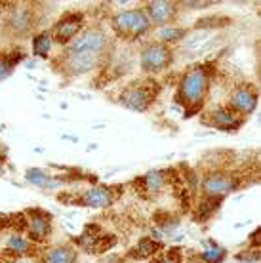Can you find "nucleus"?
<instances>
[{
	"label": "nucleus",
	"mask_w": 261,
	"mask_h": 263,
	"mask_svg": "<svg viewBox=\"0 0 261 263\" xmlns=\"http://www.w3.org/2000/svg\"><path fill=\"white\" fill-rule=\"evenodd\" d=\"M118 195H120V185H96L77 195L72 198V204H79L84 208H109L117 202Z\"/></svg>",
	"instance_id": "6"
},
{
	"label": "nucleus",
	"mask_w": 261,
	"mask_h": 263,
	"mask_svg": "<svg viewBox=\"0 0 261 263\" xmlns=\"http://www.w3.org/2000/svg\"><path fill=\"white\" fill-rule=\"evenodd\" d=\"M10 31L15 34H27L33 31L34 27V20H33V12L31 10H17V12L13 13L12 17H10Z\"/></svg>",
	"instance_id": "15"
},
{
	"label": "nucleus",
	"mask_w": 261,
	"mask_h": 263,
	"mask_svg": "<svg viewBox=\"0 0 261 263\" xmlns=\"http://www.w3.org/2000/svg\"><path fill=\"white\" fill-rule=\"evenodd\" d=\"M147 17H149L151 25L157 27H168L176 21L177 13H179V6L177 2H164V0H157V2H149L143 8Z\"/></svg>",
	"instance_id": "9"
},
{
	"label": "nucleus",
	"mask_w": 261,
	"mask_h": 263,
	"mask_svg": "<svg viewBox=\"0 0 261 263\" xmlns=\"http://www.w3.org/2000/svg\"><path fill=\"white\" fill-rule=\"evenodd\" d=\"M183 34H185V31H181V29L164 27V29H160V33H158V42H162V44H168V42H172V40L181 39Z\"/></svg>",
	"instance_id": "21"
},
{
	"label": "nucleus",
	"mask_w": 261,
	"mask_h": 263,
	"mask_svg": "<svg viewBox=\"0 0 261 263\" xmlns=\"http://www.w3.org/2000/svg\"><path fill=\"white\" fill-rule=\"evenodd\" d=\"M25 233L31 242L42 244L46 242L48 238L52 237L53 231V219L52 214L46 210H40V208H33V210L25 212Z\"/></svg>",
	"instance_id": "7"
},
{
	"label": "nucleus",
	"mask_w": 261,
	"mask_h": 263,
	"mask_svg": "<svg viewBox=\"0 0 261 263\" xmlns=\"http://www.w3.org/2000/svg\"><path fill=\"white\" fill-rule=\"evenodd\" d=\"M187 263H204V261H200V259H191V261H187Z\"/></svg>",
	"instance_id": "26"
},
{
	"label": "nucleus",
	"mask_w": 261,
	"mask_h": 263,
	"mask_svg": "<svg viewBox=\"0 0 261 263\" xmlns=\"http://www.w3.org/2000/svg\"><path fill=\"white\" fill-rule=\"evenodd\" d=\"M52 44L53 40L50 36V31H42V33L34 34L33 36V52L40 58H46L50 50H52Z\"/></svg>",
	"instance_id": "18"
},
{
	"label": "nucleus",
	"mask_w": 261,
	"mask_h": 263,
	"mask_svg": "<svg viewBox=\"0 0 261 263\" xmlns=\"http://www.w3.org/2000/svg\"><path fill=\"white\" fill-rule=\"evenodd\" d=\"M2 149H4V147H2V143H0V151H2Z\"/></svg>",
	"instance_id": "28"
},
{
	"label": "nucleus",
	"mask_w": 261,
	"mask_h": 263,
	"mask_svg": "<svg viewBox=\"0 0 261 263\" xmlns=\"http://www.w3.org/2000/svg\"><path fill=\"white\" fill-rule=\"evenodd\" d=\"M151 27L153 25H151V21L143 8L141 10L120 12L111 20L113 33L122 40H137L139 36H143L145 33H149Z\"/></svg>",
	"instance_id": "4"
},
{
	"label": "nucleus",
	"mask_w": 261,
	"mask_h": 263,
	"mask_svg": "<svg viewBox=\"0 0 261 263\" xmlns=\"http://www.w3.org/2000/svg\"><path fill=\"white\" fill-rule=\"evenodd\" d=\"M172 61H174V52L168 44H162L158 40L145 44L141 53H139L141 71L147 74H158V72L166 71L172 65Z\"/></svg>",
	"instance_id": "5"
},
{
	"label": "nucleus",
	"mask_w": 261,
	"mask_h": 263,
	"mask_svg": "<svg viewBox=\"0 0 261 263\" xmlns=\"http://www.w3.org/2000/svg\"><path fill=\"white\" fill-rule=\"evenodd\" d=\"M17 61H20V55H13V53H4V55H0V80L8 79L12 71L15 69L17 65Z\"/></svg>",
	"instance_id": "19"
},
{
	"label": "nucleus",
	"mask_w": 261,
	"mask_h": 263,
	"mask_svg": "<svg viewBox=\"0 0 261 263\" xmlns=\"http://www.w3.org/2000/svg\"><path fill=\"white\" fill-rule=\"evenodd\" d=\"M210 90V69L204 65L191 67L181 77L179 88H177V103L185 111L193 115L202 109L206 96Z\"/></svg>",
	"instance_id": "2"
},
{
	"label": "nucleus",
	"mask_w": 261,
	"mask_h": 263,
	"mask_svg": "<svg viewBox=\"0 0 261 263\" xmlns=\"http://www.w3.org/2000/svg\"><path fill=\"white\" fill-rule=\"evenodd\" d=\"M227 107L233 109L238 117L244 119L246 115H252L255 111V107H257V92L252 86H240V88H236L235 92H233Z\"/></svg>",
	"instance_id": "10"
},
{
	"label": "nucleus",
	"mask_w": 261,
	"mask_h": 263,
	"mask_svg": "<svg viewBox=\"0 0 261 263\" xmlns=\"http://www.w3.org/2000/svg\"><path fill=\"white\" fill-rule=\"evenodd\" d=\"M151 263H183V256L179 248H172L168 252L158 254V257H155Z\"/></svg>",
	"instance_id": "20"
},
{
	"label": "nucleus",
	"mask_w": 261,
	"mask_h": 263,
	"mask_svg": "<svg viewBox=\"0 0 261 263\" xmlns=\"http://www.w3.org/2000/svg\"><path fill=\"white\" fill-rule=\"evenodd\" d=\"M212 124L221 128V130H229V128H238L242 124V117H238L233 109L229 107H217L216 111L212 112Z\"/></svg>",
	"instance_id": "14"
},
{
	"label": "nucleus",
	"mask_w": 261,
	"mask_h": 263,
	"mask_svg": "<svg viewBox=\"0 0 261 263\" xmlns=\"http://www.w3.org/2000/svg\"><path fill=\"white\" fill-rule=\"evenodd\" d=\"M79 261V252L71 244H59L50 250H46L40 257L39 263H77Z\"/></svg>",
	"instance_id": "13"
},
{
	"label": "nucleus",
	"mask_w": 261,
	"mask_h": 263,
	"mask_svg": "<svg viewBox=\"0 0 261 263\" xmlns=\"http://www.w3.org/2000/svg\"><path fill=\"white\" fill-rule=\"evenodd\" d=\"M82 27H84V13H80V12L67 13V15H63V17L52 27L50 36H52L53 42L67 46V44H71L72 40L82 33Z\"/></svg>",
	"instance_id": "8"
},
{
	"label": "nucleus",
	"mask_w": 261,
	"mask_h": 263,
	"mask_svg": "<svg viewBox=\"0 0 261 263\" xmlns=\"http://www.w3.org/2000/svg\"><path fill=\"white\" fill-rule=\"evenodd\" d=\"M27 179L31 181V183H34V185H46L48 183V179H50V176L46 174V172H42V170H29L27 172Z\"/></svg>",
	"instance_id": "22"
},
{
	"label": "nucleus",
	"mask_w": 261,
	"mask_h": 263,
	"mask_svg": "<svg viewBox=\"0 0 261 263\" xmlns=\"http://www.w3.org/2000/svg\"><path fill=\"white\" fill-rule=\"evenodd\" d=\"M4 252L10 254V256H15V257H23V256H29L31 252H33V242L29 240V238L21 237V235H12V237L6 240V246H4Z\"/></svg>",
	"instance_id": "16"
},
{
	"label": "nucleus",
	"mask_w": 261,
	"mask_h": 263,
	"mask_svg": "<svg viewBox=\"0 0 261 263\" xmlns=\"http://www.w3.org/2000/svg\"><path fill=\"white\" fill-rule=\"evenodd\" d=\"M13 263H39V261H13Z\"/></svg>",
	"instance_id": "27"
},
{
	"label": "nucleus",
	"mask_w": 261,
	"mask_h": 263,
	"mask_svg": "<svg viewBox=\"0 0 261 263\" xmlns=\"http://www.w3.org/2000/svg\"><path fill=\"white\" fill-rule=\"evenodd\" d=\"M111 48V40L103 29H90L80 33L71 44L61 52L53 65L63 77L74 79L101 67Z\"/></svg>",
	"instance_id": "1"
},
{
	"label": "nucleus",
	"mask_w": 261,
	"mask_h": 263,
	"mask_svg": "<svg viewBox=\"0 0 261 263\" xmlns=\"http://www.w3.org/2000/svg\"><path fill=\"white\" fill-rule=\"evenodd\" d=\"M139 185V191L147 195V197H157L158 193L164 191V187H166V172L164 170H153V172H147L145 176L136 181Z\"/></svg>",
	"instance_id": "12"
},
{
	"label": "nucleus",
	"mask_w": 261,
	"mask_h": 263,
	"mask_svg": "<svg viewBox=\"0 0 261 263\" xmlns=\"http://www.w3.org/2000/svg\"><path fill=\"white\" fill-rule=\"evenodd\" d=\"M158 250H160V244L155 242L153 238H141L136 248L130 250L128 256L134 257V259H149L151 256L158 254Z\"/></svg>",
	"instance_id": "17"
},
{
	"label": "nucleus",
	"mask_w": 261,
	"mask_h": 263,
	"mask_svg": "<svg viewBox=\"0 0 261 263\" xmlns=\"http://www.w3.org/2000/svg\"><path fill=\"white\" fill-rule=\"evenodd\" d=\"M4 164H6V155H0V172L4 170Z\"/></svg>",
	"instance_id": "25"
},
{
	"label": "nucleus",
	"mask_w": 261,
	"mask_h": 263,
	"mask_svg": "<svg viewBox=\"0 0 261 263\" xmlns=\"http://www.w3.org/2000/svg\"><path fill=\"white\" fill-rule=\"evenodd\" d=\"M236 179L231 176V174H221V172H217V174H210L206 176L202 183V191L206 197L210 198H219V197H225L229 195L231 191H235L236 189Z\"/></svg>",
	"instance_id": "11"
},
{
	"label": "nucleus",
	"mask_w": 261,
	"mask_h": 263,
	"mask_svg": "<svg viewBox=\"0 0 261 263\" xmlns=\"http://www.w3.org/2000/svg\"><path fill=\"white\" fill-rule=\"evenodd\" d=\"M158 93H160V86H158L155 80L139 79L122 88L120 98H118V103L134 112H145L155 105Z\"/></svg>",
	"instance_id": "3"
},
{
	"label": "nucleus",
	"mask_w": 261,
	"mask_h": 263,
	"mask_svg": "<svg viewBox=\"0 0 261 263\" xmlns=\"http://www.w3.org/2000/svg\"><path fill=\"white\" fill-rule=\"evenodd\" d=\"M103 263H124V261H122L120 257H109V259H105Z\"/></svg>",
	"instance_id": "24"
},
{
	"label": "nucleus",
	"mask_w": 261,
	"mask_h": 263,
	"mask_svg": "<svg viewBox=\"0 0 261 263\" xmlns=\"http://www.w3.org/2000/svg\"><path fill=\"white\" fill-rule=\"evenodd\" d=\"M225 257V252L221 248H214V250H208L204 252L202 256H200V261L204 263H219Z\"/></svg>",
	"instance_id": "23"
}]
</instances>
